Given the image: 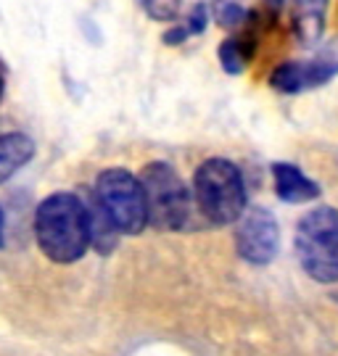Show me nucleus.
Returning <instances> with one entry per match:
<instances>
[{"instance_id":"ddd939ff","label":"nucleus","mask_w":338,"mask_h":356,"mask_svg":"<svg viewBox=\"0 0 338 356\" xmlns=\"http://www.w3.org/2000/svg\"><path fill=\"white\" fill-rule=\"evenodd\" d=\"M206 26H209V6H206V3H196L188 11V19H185L183 24L167 29L162 35V40L167 45H180V42H185V40L201 35Z\"/></svg>"},{"instance_id":"20e7f679","label":"nucleus","mask_w":338,"mask_h":356,"mask_svg":"<svg viewBox=\"0 0 338 356\" xmlns=\"http://www.w3.org/2000/svg\"><path fill=\"white\" fill-rule=\"evenodd\" d=\"M293 248L301 269L317 282H338V211L317 206L299 219Z\"/></svg>"},{"instance_id":"f8f14e48","label":"nucleus","mask_w":338,"mask_h":356,"mask_svg":"<svg viewBox=\"0 0 338 356\" xmlns=\"http://www.w3.org/2000/svg\"><path fill=\"white\" fill-rule=\"evenodd\" d=\"M256 45H259V38H254V35H230L227 40H222L220 51H217L222 69L233 76L243 74L246 66L254 61Z\"/></svg>"},{"instance_id":"6e6552de","label":"nucleus","mask_w":338,"mask_h":356,"mask_svg":"<svg viewBox=\"0 0 338 356\" xmlns=\"http://www.w3.org/2000/svg\"><path fill=\"white\" fill-rule=\"evenodd\" d=\"M336 76V72L320 58H307V61H283L272 69L270 74V88L280 95H301L328 85Z\"/></svg>"},{"instance_id":"f03ea898","label":"nucleus","mask_w":338,"mask_h":356,"mask_svg":"<svg viewBox=\"0 0 338 356\" xmlns=\"http://www.w3.org/2000/svg\"><path fill=\"white\" fill-rule=\"evenodd\" d=\"M246 182L227 159H206L193 175V206L212 227H227L246 211Z\"/></svg>"},{"instance_id":"9d476101","label":"nucleus","mask_w":338,"mask_h":356,"mask_svg":"<svg viewBox=\"0 0 338 356\" xmlns=\"http://www.w3.org/2000/svg\"><path fill=\"white\" fill-rule=\"evenodd\" d=\"M272 182H275V195L283 204H309L320 198V185L312 177H307L296 164L286 161L272 164Z\"/></svg>"},{"instance_id":"dca6fc26","label":"nucleus","mask_w":338,"mask_h":356,"mask_svg":"<svg viewBox=\"0 0 338 356\" xmlns=\"http://www.w3.org/2000/svg\"><path fill=\"white\" fill-rule=\"evenodd\" d=\"M3 225L6 222H3V209H0V245H3Z\"/></svg>"},{"instance_id":"4468645a","label":"nucleus","mask_w":338,"mask_h":356,"mask_svg":"<svg viewBox=\"0 0 338 356\" xmlns=\"http://www.w3.org/2000/svg\"><path fill=\"white\" fill-rule=\"evenodd\" d=\"M138 3L153 22H175L183 11V0H138Z\"/></svg>"},{"instance_id":"0eeeda50","label":"nucleus","mask_w":338,"mask_h":356,"mask_svg":"<svg viewBox=\"0 0 338 356\" xmlns=\"http://www.w3.org/2000/svg\"><path fill=\"white\" fill-rule=\"evenodd\" d=\"M209 13L214 24L233 35H254L270 29L277 22L286 0H209Z\"/></svg>"},{"instance_id":"f257e3e1","label":"nucleus","mask_w":338,"mask_h":356,"mask_svg":"<svg viewBox=\"0 0 338 356\" xmlns=\"http://www.w3.org/2000/svg\"><path fill=\"white\" fill-rule=\"evenodd\" d=\"M35 238L40 251L56 264H75L90 248V214L85 198L53 193L38 206Z\"/></svg>"},{"instance_id":"7ed1b4c3","label":"nucleus","mask_w":338,"mask_h":356,"mask_svg":"<svg viewBox=\"0 0 338 356\" xmlns=\"http://www.w3.org/2000/svg\"><path fill=\"white\" fill-rule=\"evenodd\" d=\"M140 188L146 198V219L151 227L180 232L193 219V193L185 179L167 161H151L140 172Z\"/></svg>"},{"instance_id":"2eb2a0df","label":"nucleus","mask_w":338,"mask_h":356,"mask_svg":"<svg viewBox=\"0 0 338 356\" xmlns=\"http://www.w3.org/2000/svg\"><path fill=\"white\" fill-rule=\"evenodd\" d=\"M317 58H320L323 64L330 66V69H333V72L338 74V38L330 40V42H328L325 48H323V51L317 53Z\"/></svg>"},{"instance_id":"f3484780","label":"nucleus","mask_w":338,"mask_h":356,"mask_svg":"<svg viewBox=\"0 0 338 356\" xmlns=\"http://www.w3.org/2000/svg\"><path fill=\"white\" fill-rule=\"evenodd\" d=\"M3 90H6V82H3V74H0V98H3Z\"/></svg>"},{"instance_id":"9b49d317","label":"nucleus","mask_w":338,"mask_h":356,"mask_svg":"<svg viewBox=\"0 0 338 356\" xmlns=\"http://www.w3.org/2000/svg\"><path fill=\"white\" fill-rule=\"evenodd\" d=\"M35 143L24 132H0V185L32 161Z\"/></svg>"},{"instance_id":"423d86ee","label":"nucleus","mask_w":338,"mask_h":356,"mask_svg":"<svg viewBox=\"0 0 338 356\" xmlns=\"http://www.w3.org/2000/svg\"><path fill=\"white\" fill-rule=\"evenodd\" d=\"M280 248V227L272 211L264 206H251L238 219L236 227V251L243 261L264 267L277 256Z\"/></svg>"},{"instance_id":"1a4fd4ad","label":"nucleus","mask_w":338,"mask_h":356,"mask_svg":"<svg viewBox=\"0 0 338 356\" xmlns=\"http://www.w3.org/2000/svg\"><path fill=\"white\" fill-rule=\"evenodd\" d=\"M330 0H291V29L301 45H317L325 32Z\"/></svg>"},{"instance_id":"39448f33","label":"nucleus","mask_w":338,"mask_h":356,"mask_svg":"<svg viewBox=\"0 0 338 356\" xmlns=\"http://www.w3.org/2000/svg\"><path fill=\"white\" fill-rule=\"evenodd\" d=\"M93 198H95V204L100 206V211L106 214V219L112 222V227L116 232L140 235L148 225L140 179L122 166H112V169L100 172L98 179H95Z\"/></svg>"}]
</instances>
